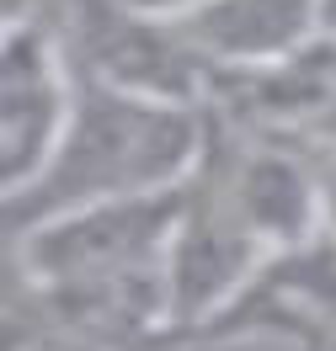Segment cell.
Returning <instances> with one entry per match:
<instances>
[{
	"label": "cell",
	"instance_id": "obj_2",
	"mask_svg": "<svg viewBox=\"0 0 336 351\" xmlns=\"http://www.w3.org/2000/svg\"><path fill=\"white\" fill-rule=\"evenodd\" d=\"M38 11L65 53L69 80L181 107L208 101V75L187 53L177 27L139 16L123 0H43Z\"/></svg>",
	"mask_w": 336,
	"mask_h": 351
},
{
	"label": "cell",
	"instance_id": "obj_8",
	"mask_svg": "<svg viewBox=\"0 0 336 351\" xmlns=\"http://www.w3.org/2000/svg\"><path fill=\"white\" fill-rule=\"evenodd\" d=\"M0 351H102V346H91L86 335H75L65 319H54V314L32 298L22 314H11V319L0 325Z\"/></svg>",
	"mask_w": 336,
	"mask_h": 351
},
{
	"label": "cell",
	"instance_id": "obj_11",
	"mask_svg": "<svg viewBox=\"0 0 336 351\" xmlns=\"http://www.w3.org/2000/svg\"><path fill=\"white\" fill-rule=\"evenodd\" d=\"M320 5H326V22L336 27V0H320Z\"/></svg>",
	"mask_w": 336,
	"mask_h": 351
},
{
	"label": "cell",
	"instance_id": "obj_1",
	"mask_svg": "<svg viewBox=\"0 0 336 351\" xmlns=\"http://www.w3.org/2000/svg\"><path fill=\"white\" fill-rule=\"evenodd\" d=\"M203 149V107L150 101L128 90L86 86L69 90V117L59 128L43 181L27 192L22 219H59L107 202H150L181 192Z\"/></svg>",
	"mask_w": 336,
	"mask_h": 351
},
{
	"label": "cell",
	"instance_id": "obj_9",
	"mask_svg": "<svg viewBox=\"0 0 336 351\" xmlns=\"http://www.w3.org/2000/svg\"><path fill=\"white\" fill-rule=\"evenodd\" d=\"M128 11H139V16H150V22H166V27H177L187 22L192 11H203L208 0H123Z\"/></svg>",
	"mask_w": 336,
	"mask_h": 351
},
{
	"label": "cell",
	"instance_id": "obj_3",
	"mask_svg": "<svg viewBox=\"0 0 336 351\" xmlns=\"http://www.w3.org/2000/svg\"><path fill=\"white\" fill-rule=\"evenodd\" d=\"M69 90L75 80L43 11L11 16L0 27V208L22 213L27 192L43 181L69 117Z\"/></svg>",
	"mask_w": 336,
	"mask_h": 351
},
{
	"label": "cell",
	"instance_id": "obj_10",
	"mask_svg": "<svg viewBox=\"0 0 336 351\" xmlns=\"http://www.w3.org/2000/svg\"><path fill=\"white\" fill-rule=\"evenodd\" d=\"M315 186H320V229L336 234V160L315 165Z\"/></svg>",
	"mask_w": 336,
	"mask_h": 351
},
{
	"label": "cell",
	"instance_id": "obj_6",
	"mask_svg": "<svg viewBox=\"0 0 336 351\" xmlns=\"http://www.w3.org/2000/svg\"><path fill=\"white\" fill-rule=\"evenodd\" d=\"M326 27L331 22L320 0H208L203 11L177 22V38L214 86V80L256 75L289 59L304 43H315Z\"/></svg>",
	"mask_w": 336,
	"mask_h": 351
},
{
	"label": "cell",
	"instance_id": "obj_7",
	"mask_svg": "<svg viewBox=\"0 0 336 351\" xmlns=\"http://www.w3.org/2000/svg\"><path fill=\"white\" fill-rule=\"evenodd\" d=\"M27 229H32V223H27L16 208H0V325L38 298L32 261H27Z\"/></svg>",
	"mask_w": 336,
	"mask_h": 351
},
{
	"label": "cell",
	"instance_id": "obj_13",
	"mask_svg": "<svg viewBox=\"0 0 336 351\" xmlns=\"http://www.w3.org/2000/svg\"><path fill=\"white\" fill-rule=\"evenodd\" d=\"M38 5H43V0H38Z\"/></svg>",
	"mask_w": 336,
	"mask_h": 351
},
{
	"label": "cell",
	"instance_id": "obj_4",
	"mask_svg": "<svg viewBox=\"0 0 336 351\" xmlns=\"http://www.w3.org/2000/svg\"><path fill=\"white\" fill-rule=\"evenodd\" d=\"M203 107L235 128L272 138L310 165L336 160V27L256 75L214 80Z\"/></svg>",
	"mask_w": 336,
	"mask_h": 351
},
{
	"label": "cell",
	"instance_id": "obj_5",
	"mask_svg": "<svg viewBox=\"0 0 336 351\" xmlns=\"http://www.w3.org/2000/svg\"><path fill=\"white\" fill-rule=\"evenodd\" d=\"M251 346L267 351H315L336 335V234L315 229L304 240L272 250L251 271L240 298L208 319Z\"/></svg>",
	"mask_w": 336,
	"mask_h": 351
},
{
	"label": "cell",
	"instance_id": "obj_12",
	"mask_svg": "<svg viewBox=\"0 0 336 351\" xmlns=\"http://www.w3.org/2000/svg\"><path fill=\"white\" fill-rule=\"evenodd\" d=\"M315 351H336V335H331V341H320V346H315Z\"/></svg>",
	"mask_w": 336,
	"mask_h": 351
}]
</instances>
